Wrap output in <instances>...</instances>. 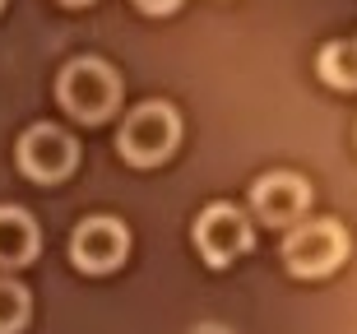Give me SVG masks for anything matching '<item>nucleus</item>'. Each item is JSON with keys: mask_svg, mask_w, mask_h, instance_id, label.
<instances>
[{"mask_svg": "<svg viewBox=\"0 0 357 334\" xmlns=\"http://www.w3.org/2000/svg\"><path fill=\"white\" fill-rule=\"evenodd\" d=\"M176 144H181V116H176L172 103H139L116 130L121 158L135 162V167L167 162L176 153Z\"/></svg>", "mask_w": 357, "mask_h": 334, "instance_id": "nucleus-1", "label": "nucleus"}, {"mask_svg": "<svg viewBox=\"0 0 357 334\" xmlns=\"http://www.w3.org/2000/svg\"><path fill=\"white\" fill-rule=\"evenodd\" d=\"M56 98L75 121H107L121 103V79L107 61L79 56L56 75Z\"/></svg>", "mask_w": 357, "mask_h": 334, "instance_id": "nucleus-2", "label": "nucleus"}, {"mask_svg": "<svg viewBox=\"0 0 357 334\" xmlns=\"http://www.w3.org/2000/svg\"><path fill=\"white\" fill-rule=\"evenodd\" d=\"M283 265L297 279H325L348 260V232L334 218H311V223H292L283 237Z\"/></svg>", "mask_w": 357, "mask_h": 334, "instance_id": "nucleus-3", "label": "nucleus"}, {"mask_svg": "<svg viewBox=\"0 0 357 334\" xmlns=\"http://www.w3.org/2000/svg\"><path fill=\"white\" fill-rule=\"evenodd\" d=\"M195 246L213 269H223V265H232L237 255L251 251L255 232H251V223H246V214H241L237 204L213 200L209 209L195 218Z\"/></svg>", "mask_w": 357, "mask_h": 334, "instance_id": "nucleus-4", "label": "nucleus"}, {"mask_svg": "<svg viewBox=\"0 0 357 334\" xmlns=\"http://www.w3.org/2000/svg\"><path fill=\"white\" fill-rule=\"evenodd\" d=\"M75 162H79V144L52 121L28 126L24 139H19V167L33 181H66L75 172Z\"/></svg>", "mask_w": 357, "mask_h": 334, "instance_id": "nucleus-5", "label": "nucleus"}, {"mask_svg": "<svg viewBox=\"0 0 357 334\" xmlns=\"http://www.w3.org/2000/svg\"><path fill=\"white\" fill-rule=\"evenodd\" d=\"M130 255V232L116 218H84L70 237V260L84 274H112Z\"/></svg>", "mask_w": 357, "mask_h": 334, "instance_id": "nucleus-6", "label": "nucleus"}, {"mask_svg": "<svg viewBox=\"0 0 357 334\" xmlns=\"http://www.w3.org/2000/svg\"><path fill=\"white\" fill-rule=\"evenodd\" d=\"M251 209L274 227H292L311 209V186L297 172H265L251 186Z\"/></svg>", "mask_w": 357, "mask_h": 334, "instance_id": "nucleus-7", "label": "nucleus"}, {"mask_svg": "<svg viewBox=\"0 0 357 334\" xmlns=\"http://www.w3.org/2000/svg\"><path fill=\"white\" fill-rule=\"evenodd\" d=\"M42 237H38V223L28 209L19 204H0V269H19L38 255Z\"/></svg>", "mask_w": 357, "mask_h": 334, "instance_id": "nucleus-8", "label": "nucleus"}, {"mask_svg": "<svg viewBox=\"0 0 357 334\" xmlns=\"http://www.w3.org/2000/svg\"><path fill=\"white\" fill-rule=\"evenodd\" d=\"M316 70H320V79L330 84V89L353 93V89H357V42H348V38L325 42L320 56H316Z\"/></svg>", "mask_w": 357, "mask_h": 334, "instance_id": "nucleus-9", "label": "nucleus"}, {"mask_svg": "<svg viewBox=\"0 0 357 334\" xmlns=\"http://www.w3.org/2000/svg\"><path fill=\"white\" fill-rule=\"evenodd\" d=\"M28 311H33V302H28L24 283L0 279V334H19L28 325Z\"/></svg>", "mask_w": 357, "mask_h": 334, "instance_id": "nucleus-10", "label": "nucleus"}, {"mask_svg": "<svg viewBox=\"0 0 357 334\" xmlns=\"http://www.w3.org/2000/svg\"><path fill=\"white\" fill-rule=\"evenodd\" d=\"M135 5H139L144 14H172L176 5H181V0H135Z\"/></svg>", "mask_w": 357, "mask_h": 334, "instance_id": "nucleus-11", "label": "nucleus"}, {"mask_svg": "<svg viewBox=\"0 0 357 334\" xmlns=\"http://www.w3.org/2000/svg\"><path fill=\"white\" fill-rule=\"evenodd\" d=\"M190 334H232V330H227V325H195Z\"/></svg>", "mask_w": 357, "mask_h": 334, "instance_id": "nucleus-12", "label": "nucleus"}, {"mask_svg": "<svg viewBox=\"0 0 357 334\" xmlns=\"http://www.w3.org/2000/svg\"><path fill=\"white\" fill-rule=\"evenodd\" d=\"M66 5H89V0H66Z\"/></svg>", "mask_w": 357, "mask_h": 334, "instance_id": "nucleus-13", "label": "nucleus"}, {"mask_svg": "<svg viewBox=\"0 0 357 334\" xmlns=\"http://www.w3.org/2000/svg\"><path fill=\"white\" fill-rule=\"evenodd\" d=\"M0 10H5V0H0Z\"/></svg>", "mask_w": 357, "mask_h": 334, "instance_id": "nucleus-14", "label": "nucleus"}, {"mask_svg": "<svg viewBox=\"0 0 357 334\" xmlns=\"http://www.w3.org/2000/svg\"><path fill=\"white\" fill-rule=\"evenodd\" d=\"M353 42H357V38H353Z\"/></svg>", "mask_w": 357, "mask_h": 334, "instance_id": "nucleus-15", "label": "nucleus"}]
</instances>
